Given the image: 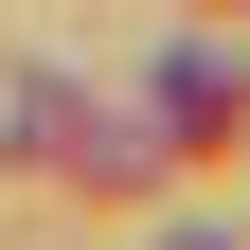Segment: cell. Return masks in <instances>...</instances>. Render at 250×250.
I'll return each mask as SVG.
<instances>
[{
	"mask_svg": "<svg viewBox=\"0 0 250 250\" xmlns=\"http://www.w3.org/2000/svg\"><path fill=\"white\" fill-rule=\"evenodd\" d=\"M232 107H250V89H232V54H214V36H179V54H161V89H143V143H161V161H179V143H232Z\"/></svg>",
	"mask_w": 250,
	"mask_h": 250,
	"instance_id": "7a4b0ae2",
	"label": "cell"
},
{
	"mask_svg": "<svg viewBox=\"0 0 250 250\" xmlns=\"http://www.w3.org/2000/svg\"><path fill=\"white\" fill-rule=\"evenodd\" d=\"M179 250H214V232H179Z\"/></svg>",
	"mask_w": 250,
	"mask_h": 250,
	"instance_id": "3957f363",
	"label": "cell"
},
{
	"mask_svg": "<svg viewBox=\"0 0 250 250\" xmlns=\"http://www.w3.org/2000/svg\"><path fill=\"white\" fill-rule=\"evenodd\" d=\"M18 125H36V161H72V179H107V197H125V179H143V161H161V143H143V125H125V107H89V89H18Z\"/></svg>",
	"mask_w": 250,
	"mask_h": 250,
	"instance_id": "6da1fadb",
	"label": "cell"
}]
</instances>
